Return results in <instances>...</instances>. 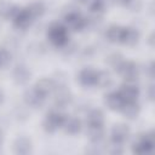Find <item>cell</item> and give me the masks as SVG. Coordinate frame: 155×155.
<instances>
[{
  "mask_svg": "<svg viewBox=\"0 0 155 155\" xmlns=\"http://www.w3.org/2000/svg\"><path fill=\"white\" fill-rule=\"evenodd\" d=\"M48 38L50 40L57 45V46H62L67 42L68 40V34H67V30L62 27V25H58V24H54L48 30Z\"/></svg>",
  "mask_w": 155,
  "mask_h": 155,
  "instance_id": "obj_1",
  "label": "cell"
},
{
  "mask_svg": "<svg viewBox=\"0 0 155 155\" xmlns=\"http://www.w3.org/2000/svg\"><path fill=\"white\" fill-rule=\"evenodd\" d=\"M64 122V117L58 114V113H50L46 119H45V122H44V126H45V130L48 131V132H53L54 130H57L59 126H62Z\"/></svg>",
  "mask_w": 155,
  "mask_h": 155,
  "instance_id": "obj_2",
  "label": "cell"
},
{
  "mask_svg": "<svg viewBox=\"0 0 155 155\" xmlns=\"http://www.w3.org/2000/svg\"><path fill=\"white\" fill-rule=\"evenodd\" d=\"M154 145V137L153 134H147L143 136L133 147V151L138 153V154H144V153H149L153 149Z\"/></svg>",
  "mask_w": 155,
  "mask_h": 155,
  "instance_id": "obj_3",
  "label": "cell"
},
{
  "mask_svg": "<svg viewBox=\"0 0 155 155\" xmlns=\"http://www.w3.org/2000/svg\"><path fill=\"white\" fill-rule=\"evenodd\" d=\"M128 137V128L125 125H116L111 131V140L115 144L124 143Z\"/></svg>",
  "mask_w": 155,
  "mask_h": 155,
  "instance_id": "obj_4",
  "label": "cell"
},
{
  "mask_svg": "<svg viewBox=\"0 0 155 155\" xmlns=\"http://www.w3.org/2000/svg\"><path fill=\"white\" fill-rule=\"evenodd\" d=\"M44 98H45V97H44L42 94H40L35 88L28 90V91L25 92V94H24V99H25L27 104H29V105H31V107H35V108H38V107H40V105L42 104Z\"/></svg>",
  "mask_w": 155,
  "mask_h": 155,
  "instance_id": "obj_5",
  "label": "cell"
},
{
  "mask_svg": "<svg viewBox=\"0 0 155 155\" xmlns=\"http://www.w3.org/2000/svg\"><path fill=\"white\" fill-rule=\"evenodd\" d=\"M65 23L67 25L73 29V30H79L85 25V21L81 18V16L76 12H70L65 17Z\"/></svg>",
  "mask_w": 155,
  "mask_h": 155,
  "instance_id": "obj_6",
  "label": "cell"
},
{
  "mask_svg": "<svg viewBox=\"0 0 155 155\" xmlns=\"http://www.w3.org/2000/svg\"><path fill=\"white\" fill-rule=\"evenodd\" d=\"M121 74H122V76L126 79V80H130V81H132V80H134L136 78H137V68H136V65L133 64V63H130V62H127V63H121V65H120V68L117 69Z\"/></svg>",
  "mask_w": 155,
  "mask_h": 155,
  "instance_id": "obj_7",
  "label": "cell"
},
{
  "mask_svg": "<svg viewBox=\"0 0 155 155\" xmlns=\"http://www.w3.org/2000/svg\"><path fill=\"white\" fill-rule=\"evenodd\" d=\"M31 15L29 13L28 8L27 10H18V12L15 16V24L19 28H25L29 25L30 19H31Z\"/></svg>",
  "mask_w": 155,
  "mask_h": 155,
  "instance_id": "obj_8",
  "label": "cell"
},
{
  "mask_svg": "<svg viewBox=\"0 0 155 155\" xmlns=\"http://www.w3.org/2000/svg\"><path fill=\"white\" fill-rule=\"evenodd\" d=\"M105 103L108 104V107H109L110 109L116 110V109H121V108H122L125 101H124V98H122V96H121L120 93L114 92V93H110V94L107 96Z\"/></svg>",
  "mask_w": 155,
  "mask_h": 155,
  "instance_id": "obj_9",
  "label": "cell"
},
{
  "mask_svg": "<svg viewBox=\"0 0 155 155\" xmlns=\"http://www.w3.org/2000/svg\"><path fill=\"white\" fill-rule=\"evenodd\" d=\"M79 80L82 85L85 86H92L96 85V80H97V73L91 70V69H85L80 73L79 75Z\"/></svg>",
  "mask_w": 155,
  "mask_h": 155,
  "instance_id": "obj_10",
  "label": "cell"
},
{
  "mask_svg": "<svg viewBox=\"0 0 155 155\" xmlns=\"http://www.w3.org/2000/svg\"><path fill=\"white\" fill-rule=\"evenodd\" d=\"M15 153L16 154H28L30 153V149H31V144H30V140L27 139V138H18L16 142H15Z\"/></svg>",
  "mask_w": 155,
  "mask_h": 155,
  "instance_id": "obj_11",
  "label": "cell"
},
{
  "mask_svg": "<svg viewBox=\"0 0 155 155\" xmlns=\"http://www.w3.org/2000/svg\"><path fill=\"white\" fill-rule=\"evenodd\" d=\"M30 73L24 65H17L13 71V78L17 84H25L29 80Z\"/></svg>",
  "mask_w": 155,
  "mask_h": 155,
  "instance_id": "obj_12",
  "label": "cell"
},
{
  "mask_svg": "<svg viewBox=\"0 0 155 155\" xmlns=\"http://www.w3.org/2000/svg\"><path fill=\"white\" fill-rule=\"evenodd\" d=\"M120 94L122 96L125 102H132V101H136V98L138 96V88L132 85H125L122 87Z\"/></svg>",
  "mask_w": 155,
  "mask_h": 155,
  "instance_id": "obj_13",
  "label": "cell"
},
{
  "mask_svg": "<svg viewBox=\"0 0 155 155\" xmlns=\"http://www.w3.org/2000/svg\"><path fill=\"white\" fill-rule=\"evenodd\" d=\"M87 121H88V126L90 127H102L103 121H104L102 111H99V110H92L88 114Z\"/></svg>",
  "mask_w": 155,
  "mask_h": 155,
  "instance_id": "obj_14",
  "label": "cell"
},
{
  "mask_svg": "<svg viewBox=\"0 0 155 155\" xmlns=\"http://www.w3.org/2000/svg\"><path fill=\"white\" fill-rule=\"evenodd\" d=\"M52 88H53V82H52V80H48V79H42V80H40V81L36 84V86H35V90H36L40 94H42L44 97H45L47 93H50V92L52 91Z\"/></svg>",
  "mask_w": 155,
  "mask_h": 155,
  "instance_id": "obj_15",
  "label": "cell"
},
{
  "mask_svg": "<svg viewBox=\"0 0 155 155\" xmlns=\"http://www.w3.org/2000/svg\"><path fill=\"white\" fill-rule=\"evenodd\" d=\"M121 109H122L124 114H125L127 117H130V119L136 117V115H137V113H138V107H137V104L134 103V101H132V102H125Z\"/></svg>",
  "mask_w": 155,
  "mask_h": 155,
  "instance_id": "obj_16",
  "label": "cell"
},
{
  "mask_svg": "<svg viewBox=\"0 0 155 155\" xmlns=\"http://www.w3.org/2000/svg\"><path fill=\"white\" fill-rule=\"evenodd\" d=\"M63 125L65 126V130H67V132H69V133H71V134H75V133H78V132L80 131V127H81V125H80V121H79L78 119H75V117H71V119L64 120Z\"/></svg>",
  "mask_w": 155,
  "mask_h": 155,
  "instance_id": "obj_17",
  "label": "cell"
},
{
  "mask_svg": "<svg viewBox=\"0 0 155 155\" xmlns=\"http://www.w3.org/2000/svg\"><path fill=\"white\" fill-rule=\"evenodd\" d=\"M107 35H108V38H109L110 41H121V42H122V38H124V28L111 27V28H109Z\"/></svg>",
  "mask_w": 155,
  "mask_h": 155,
  "instance_id": "obj_18",
  "label": "cell"
},
{
  "mask_svg": "<svg viewBox=\"0 0 155 155\" xmlns=\"http://www.w3.org/2000/svg\"><path fill=\"white\" fill-rule=\"evenodd\" d=\"M137 31L131 29V28H124V38H122V42L126 44H134L137 41Z\"/></svg>",
  "mask_w": 155,
  "mask_h": 155,
  "instance_id": "obj_19",
  "label": "cell"
},
{
  "mask_svg": "<svg viewBox=\"0 0 155 155\" xmlns=\"http://www.w3.org/2000/svg\"><path fill=\"white\" fill-rule=\"evenodd\" d=\"M69 102H70V96H69V93H68L65 90L61 88V90L58 91V93H57V97H56V103H57V105H59V107L63 108V107L67 105Z\"/></svg>",
  "mask_w": 155,
  "mask_h": 155,
  "instance_id": "obj_20",
  "label": "cell"
},
{
  "mask_svg": "<svg viewBox=\"0 0 155 155\" xmlns=\"http://www.w3.org/2000/svg\"><path fill=\"white\" fill-rule=\"evenodd\" d=\"M96 84L99 85L101 87H108V86L111 84V78H110V75H109L108 73H105V71L97 73Z\"/></svg>",
  "mask_w": 155,
  "mask_h": 155,
  "instance_id": "obj_21",
  "label": "cell"
},
{
  "mask_svg": "<svg viewBox=\"0 0 155 155\" xmlns=\"http://www.w3.org/2000/svg\"><path fill=\"white\" fill-rule=\"evenodd\" d=\"M88 136L90 139L94 143H98L103 138V130L102 127H88Z\"/></svg>",
  "mask_w": 155,
  "mask_h": 155,
  "instance_id": "obj_22",
  "label": "cell"
},
{
  "mask_svg": "<svg viewBox=\"0 0 155 155\" xmlns=\"http://www.w3.org/2000/svg\"><path fill=\"white\" fill-rule=\"evenodd\" d=\"M28 11H29V13L31 15V17H38V16H40V15L44 12V6H42V4H40V2H35V4H33V5L28 8Z\"/></svg>",
  "mask_w": 155,
  "mask_h": 155,
  "instance_id": "obj_23",
  "label": "cell"
},
{
  "mask_svg": "<svg viewBox=\"0 0 155 155\" xmlns=\"http://www.w3.org/2000/svg\"><path fill=\"white\" fill-rule=\"evenodd\" d=\"M104 0H92L91 2V10L93 12H102L103 8H104Z\"/></svg>",
  "mask_w": 155,
  "mask_h": 155,
  "instance_id": "obj_24",
  "label": "cell"
},
{
  "mask_svg": "<svg viewBox=\"0 0 155 155\" xmlns=\"http://www.w3.org/2000/svg\"><path fill=\"white\" fill-rule=\"evenodd\" d=\"M108 62H109V64H110L113 68L119 69L120 65H121V63H122V59L120 58V56H117V54H113V56L109 57Z\"/></svg>",
  "mask_w": 155,
  "mask_h": 155,
  "instance_id": "obj_25",
  "label": "cell"
},
{
  "mask_svg": "<svg viewBox=\"0 0 155 155\" xmlns=\"http://www.w3.org/2000/svg\"><path fill=\"white\" fill-rule=\"evenodd\" d=\"M8 62V54L5 51H0V64H6Z\"/></svg>",
  "mask_w": 155,
  "mask_h": 155,
  "instance_id": "obj_26",
  "label": "cell"
},
{
  "mask_svg": "<svg viewBox=\"0 0 155 155\" xmlns=\"http://www.w3.org/2000/svg\"><path fill=\"white\" fill-rule=\"evenodd\" d=\"M149 93H150V98L153 99V97H154V94H153V86L150 87V92H149Z\"/></svg>",
  "mask_w": 155,
  "mask_h": 155,
  "instance_id": "obj_27",
  "label": "cell"
},
{
  "mask_svg": "<svg viewBox=\"0 0 155 155\" xmlns=\"http://www.w3.org/2000/svg\"><path fill=\"white\" fill-rule=\"evenodd\" d=\"M1 142H2V136H1V132H0V144H1Z\"/></svg>",
  "mask_w": 155,
  "mask_h": 155,
  "instance_id": "obj_28",
  "label": "cell"
},
{
  "mask_svg": "<svg viewBox=\"0 0 155 155\" xmlns=\"http://www.w3.org/2000/svg\"><path fill=\"white\" fill-rule=\"evenodd\" d=\"M120 1H122V2H126V1H128V0H120Z\"/></svg>",
  "mask_w": 155,
  "mask_h": 155,
  "instance_id": "obj_29",
  "label": "cell"
},
{
  "mask_svg": "<svg viewBox=\"0 0 155 155\" xmlns=\"http://www.w3.org/2000/svg\"><path fill=\"white\" fill-rule=\"evenodd\" d=\"M79 1H86V0H79Z\"/></svg>",
  "mask_w": 155,
  "mask_h": 155,
  "instance_id": "obj_30",
  "label": "cell"
}]
</instances>
